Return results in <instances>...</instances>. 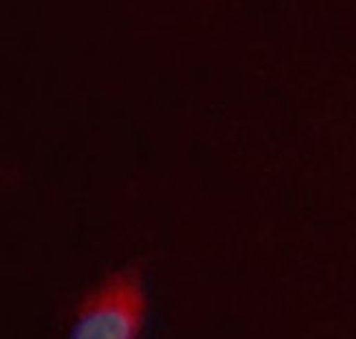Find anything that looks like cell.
<instances>
[{
	"label": "cell",
	"mask_w": 356,
	"mask_h": 339,
	"mask_svg": "<svg viewBox=\"0 0 356 339\" xmlns=\"http://www.w3.org/2000/svg\"><path fill=\"white\" fill-rule=\"evenodd\" d=\"M147 291L139 265L108 274L75 306L68 339H141Z\"/></svg>",
	"instance_id": "cell-1"
}]
</instances>
